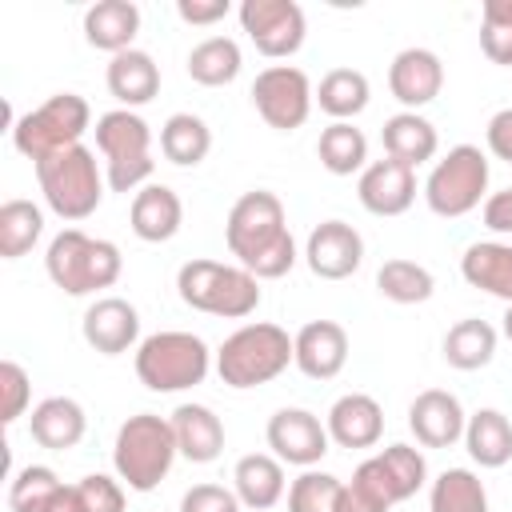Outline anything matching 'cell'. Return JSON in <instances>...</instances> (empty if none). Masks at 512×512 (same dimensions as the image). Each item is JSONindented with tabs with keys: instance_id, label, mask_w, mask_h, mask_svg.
Segmentation results:
<instances>
[{
	"instance_id": "cell-48",
	"label": "cell",
	"mask_w": 512,
	"mask_h": 512,
	"mask_svg": "<svg viewBox=\"0 0 512 512\" xmlns=\"http://www.w3.org/2000/svg\"><path fill=\"white\" fill-rule=\"evenodd\" d=\"M336 512H384V508H376L356 484H344V488H340V504H336Z\"/></svg>"
},
{
	"instance_id": "cell-5",
	"label": "cell",
	"mask_w": 512,
	"mask_h": 512,
	"mask_svg": "<svg viewBox=\"0 0 512 512\" xmlns=\"http://www.w3.org/2000/svg\"><path fill=\"white\" fill-rule=\"evenodd\" d=\"M296 360L292 336L280 324H244L236 328L220 352H216V372L228 388H260L268 380H276L288 364Z\"/></svg>"
},
{
	"instance_id": "cell-19",
	"label": "cell",
	"mask_w": 512,
	"mask_h": 512,
	"mask_svg": "<svg viewBox=\"0 0 512 512\" xmlns=\"http://www.w3.org/2000/svg\"><path fill=\"white\" fill-rule=\"evenodd\" d=\"M292 348H296V360L292 364L308 380H332L348 364V332L336 320H308L292 336Z\"/></svg>"
},
{
	"instance_id": "cell-30",
	"label": "cell",
	"mask_w": 512,
	"mask_h": 512,
	"mask_svg": "<svg viewBox=\"0 0 512 512\" xmlns=\"http://www.w3.org/2000/svg\"><path fill=\"white\" fill-rule=\"evenodd\" d=\"M496 328L480 316H468V320H456L448 332H444V360L456 368V372H476L484 364H492L496 356Z\"/></svg>"
},
{
	"instance_id": "cell-36",
	"label": "cell",
	"mask_w": 512,
	"mask_h": 512,
	"mask_svg": "<svg viewBox=\"0 0 512 512\" xmlns=\"http://www.w3.org/2000/svg\"><path fill=\"white\" fill-rule=\"evenodd\" d=\"M376 288H380V296L392 300V304H424V300L436 292V280H432V272H428L424 264L396 256V260H384V264H380Z\"/></svg>"
},
{
	"instance_id": "cell-6",
	"label": "cell",
	"mask_w": 512,
	"mask_h": 512,
	"mask_svg": "<svg viewBox=\"0 0 512 512\" xmlns=\"http://www.w3.org/2000/svg\"><path fill=\"white\" fill-rule=\"evenodd\" d=\"M36 180H40L44 204L60 220H88L100 208L104 184H108V176H100V168H96V152L84 148V144L40 160L36 164Z\"/></svg>"
},
{
	"instance_id": "cell-46",
	"label": "cell",
	"mask_w": 512,
	"mask_h": 512,
	"mask_svg": "<svg viewBox=\"0 0 512 512\" xmlns=\"http://www.w3.org/2000/svg\"><path fill=\"white\" fill-rule=\"evenodd\" d=\"M228 0H176V16L184 24H216L228 16Z\"/></svg>"
},
{
	"instance_id": "cell-49",
	"label": "cell",
	"mask_w": 512,
	"mask_h": 512,
	"mask_svg": "<svg viewBox=\"0 0 512 512\" xmlns=\"http://www.w3.org/2000/svg\"><path fill=\"white\" fill-rule=\"evenodd\" d=\"M44 512H84V500H80V488L76 484H60L56 496L48 500Z\"/></svg>"
},
{
	"instance_id": "cell-33",
	"label": "cell",
	"mask_w": 512,
	"mask_h": 512,
	"mask_svg": "<svg viewBox=\"0 0 512 512\" xmlns=\"http://www.w3.org/2000/svg\"><path fill=\"white\" fill-rule=\"evenodd\" d=\"M368 76L360 68H332L320 76V88H316V104L320 112H328L332 120H352L368 108Z\"/></svg>"
},
{
	"instance_id": "cell-16",
	"label": "cell",
	"mask_w": 512,
	"mask_h": 512,
	"mask_svg": "<svg viewBox=\"0 0 512 512\" xmlns=\"http://www.w3.org/2000/svg\"><path fill=\"white\" fill-rule=\"evenodd\" d=\"M80 332H84L92 352L120 356L140 340V312L124 296H100L96 304H88V312L80 320Z\"/></svg>"
},
{
	"instance_id": "cell-8",
	"label": "cell",
	"mask_w": 512,
	"mask_h": 512,
	"mask_svg": "<svg viewBox=\"0 0 512 512\" xmlns=\"http://www.w3.org/2000/svg\"><path fill=\"white\" fill-rule=\"evenodd\" d=\"M88 124H92L88 100L76 96V92H56L40 108H32L20 120H12V144L32 164H40V160H48L56 152L76 148L80 136L88 132Z\"/></svg>"
},
{
	"instance_id": "cell-24",
	"label": "cell",
	"mask_w": 512,
	"mask_h": 512,
	"mask_svg": "<svg viewBox=\"0 0 512 512\" xmlns=\"http://www.w3.org/2000/svg\"><path fill=\"white\" fill-rule=\"evenodd\" d=\"M140 32V8L132 0H96L84 12V40L100 52H128Z\"/></svg>"
},
{
	"instance_id": "cell-43",
	"label": "cell",
	"mask_w": 512,
	"mask_h": 512,
	"mask_svg": "<svg viewBox=\"0 0 512 512\" xmlns=\"http://www.w3.org/2000/svg\"><path fill=\"white\" fill-rule=\"evenodd\" d=\"M180 512H240V496L220 484H192L180 496Z\"/></svg>"
},
{
	"instance_id": "cell-1",
	"label": "cell",
	"mask_w": 512,
	"mask_h": 512,
	"mask_svg": "<svg viewBox=\"0 0 512 512\" xmlns=\"http://www.w3.org/2000/svg\"><path fill=\"white\" fill-rule=\"evenodd\" d=\"M224 240L236 264L248 268L256 280H280L296 264V240L288 232L284 204L276 192L264 188L244 192L228 212Z\"/></svg>"
},
{
	"instance_id": "cell-45",
	"label": "cell",
	"mask_w": 512,
	"mask_h": 512,
	"mask_svg": "<svg viewBox=\"0 0 512 512\" xmlns=\"http://www.w3.org/2000/svg\"><path fill=\"white\" fill-rule=\"evenodd\" d=\"M484 140H488V152H492L496 160H508V164H512V108H500V112L488 120Z\"/></svg>"
},
{
	"instance_id": "cell-42",
	"label": "cell",
	"mask_w": 512,
	"mask_h": 512,
	"mask_svg": "<svg viewBox=\"0 0 512 512\" xmlns=\"http://www.w3.org/2000/svg\"><path fill=\"white\" fill-rule=\"evenodd\" d=\"M80 500H84V512H124L128 500H124V484L104 476V472H92L84 476L80 484Z\"/></svg>"
},
{
	"instance_id": "cell-17",
	"label": "cell",
	"mask_w": 512,
	"mask_h": 512,
	"mask_svg": "<svg viewBox=\"0 0 512 512\" xmlns=\"http://www.w3.org/2000/svg\"><path fill=\"white\" fill-rule=\"evenodd\" d=\"M464 408L452 392L444 388H424L412 404H408V428L416 436V444L424 448H452L456 440H464Z\"/></svg>"
},
{
	"instance_id": "cell-22",
	"label": "cell",
	"mask_w": 512,
	"mask_h": 512,
	"mask_svg": "<svg viewBox=\"0 0 512 512\" xmlns=\"http://www.w3.org/2000/svg\"><path fill=\"white\" fill-rule=\"evenodd\" d=\"M84 428H88V416L84 408L72 400V396H48L32 408L28 416V432L40 448L48 452H68L84 440Z\"/></svg>"
},
{
	"instance_id": "cell-28",
	"label": "cell",
	"mask_w": 512,
	"mask_h": 512,
	"mask_svg": "<svg viewBox=\"0 0 512 512\" xmlns=\"http://www.w3.org/2000/svg\"><path fill=\"white\" fill-rule=\"evenodd\" d=\"M380 140H384V156L388 160H400L408 168L428 164L436 156V148H440L436 128L420 112H396V116H388L384 128H380Z\"/></svg>"
},
{
	"instance_id": "cell-50",
	"label": "cell",
	"mask_w": 512,
	"mask_h": 512,
	"mask_svg": "<svg viewBox=\"0 0 512 512\" xmlns=\"http://www.w3.org/2000/svg\"><path fill=\"white\" fill-rule=\"evenodd\" d=\"M480 24H512V0H484Z\"/></svg>"
},
{
	"instance_id": "cell-21",
	"label": "cell",
	"mask_w": 512,
	"mask_h": 512,
	"mask_svg": "<svg viewBox=\"0 0 512 512\" xmlns=\"http://www.w3.org/2000/svg\"><path fill=\"white\" fill-rule=\"evenodd\" d=\"M128 224L132 232L144 240V244H164L180 232L184 224V204L180 196L168 188V184H144L136 196H132V212H128Z\"/></svg>"
},
{
	"instance_id": "cell-15",
	"label": "cell",
	"mask_w": 512,
	"mask_h": 512,
	"mask_svg": "<svg viewBox=\"0 0 512 512\" xmlns=\"http://www.w3.org/2000/svg\"><path fill=\"white\" fill-rule=\"evenodd\" d=\"M388 88L404 104V112H416L432 104L444 88V64L432 48H404L388 64Z\"/></svg>"
},
{
	"instance_id": "cell-3",
	"label": "cell",
	"mask_w": 512,
	"mask_h": 512,
	"mask_svg": "<svg viewBox=\"0 0 512 512\" xmlns=\"http://www.w3.org/2000/svg\"><path fill=\"white\" fill-rule=\"evenodd\" d=\"M48 280L68 296H88L100 288H112L124 272V256L112 240H96L80 228H64L52 236L44 256Z\"/></svg>"
},
{
	"instance_id": "cell-35",
	"label": "cell",
	"mask_w": 512,
	"mask_h": 512,
	"mask_svg": "<svg viewBox=\"0 0 512 512\" xmlns=\"http://www.w3.org/2000/svg\"><path fill=\"white\" fill-rule=\"evenodd\" d=\"M428 512H488L484 480L472 468H444L432 480Z\"/></svg>"
},
{
	"instance_id": "cell-10",
	"label": "cell",
	"mask_w": 512,
	"mask_h": 512,
	"mask_svg": "<svg viewBox=\"0 0 512 512\" xmlns=\"http://www.w3.org/2000/svg\"><path fill=\"white\" fill-rule=\"evenodd\" d=\"M488 192V156L476 144H456L448 148L444 160L432 164L428 180H424V200L436 216H468L472 208H480Z\"/></svg>"
},
{
	"instance_id": "cell-23",
	"label": "cell",
	"mask_w": 512,
	"mask_h": 512,
	"mask_svg": "<svg viewBox=\"0 0 512 512\" xmlns=\"http://www.w3.org/2000/svg\"><path fill=\"white\" fill-rule=\"evenodd\" d=\"M172 432H176V448L184 460L192 464H212L224 452V424L208 404H180L172 416Z\"/></svg>"
},
{
	"instance_id": "cell-39",
	"label": "cell",
	"mask_w": 512,
	"mask_h": 512,
	"mask_svg": "<svg viewBox=\"0 0 512 512\" xmlns=\"http://www.w3.org/2000/svg\"><path fill=\"white\" fill-rule=\"evenodd\" d=\"M60 480L48 464H28L8 480V508L12 512H44L48 500L56 496Z\"/></svg>"
},
{
	"instance_id": "cell-18",
	"label": "cell",
	"mask_w": 512,
	"mask_h": 512,
	"mask_svg": "<svg viewBox=\"0 0 512 512\" xmlns=\"http://www.w3.org/2000/svg\"><path fill=\"white\" fill-rule=\"evenodd\" d=\"M356 196H360V204L372 216H400L416 200V168H408L400 160H388V156L384 160H372L360 172Z\"/></svg>"
},
{
	"instance_id": "cell-31",
	"label": "cell",
	"mask_w": 512,
	"mask_h": 512,
	"mask_svg": "<svg viewBox=\"0 0 512 512\" xmlns=\"http://www.w3.org/2000/svg\"><path fill=\"white\" fill-rule=\"evenodd\" d=\"M160 152H164V160L176 164V168H196V164L212 152V132H208V124H204L200 116L176 112V116H168L164 128H160Z\"/></svg>"
},
{
	"instance_id": "cell-44",
	"label": "cell",
	"mask_w": 512,
	"mask_h": 512,
	"mask_svg": "<svg viewBox=\"0 0 512 512\" xmlns=\"http://www.w3.org/2000/svg\"><path fill=\"white\" fill-rule=\"evenodd\" d=\"M480 48L492 64L512 68V24H480Z\"/></svg>"
},
{
	"instance_id": "cell-40",
	"label": "cell",
	"mask_w": 512,
	"mask_h": 512,
	"mask_svg": "<svg viewBox=\"0 0 512 512\" xmlns=\"http://www.w3.org/2000/svg\"><path fill=\"white\" fill-rule=\"evenodd\" d=\"M340 488H344V480L308 468V472H300V476L292 480V488H288V512H336Z\"/></svg>"
},
{
	"instance_id": "cell-14",
	"label": "cell",
	"mask_w": 512,
	"mask_h": 512,
	"mask_svg": "<svg viewBox=\"0 0 512 512\" xmlns=\"http://www.w3.org/2000/svg\"><path fill=\"white\" fill-rule=\"evenodd\" d=\"M304 260H308L312 276H320V280H348L364 264V240L352 224L324 220L312 228V236L304 244Z\"/></svg>"
},
{
	"instance_id": "cell-47",
	"label": "cell",
	"mask_w": 512,
	"mask_h": 512,
	"mask_svg": "<svg viewBox=\"0 0 512 512\" xmlns=\"http://www.w3.org/2000/svg\"><path fill=\"white\" fill-rule=\"evenodd\" d=\"M480 216H484V228H492V232H512V188H500V192L484 196Z\"/></svg>"
},
{
	"instance_id": "cell-12",
	"label": "cell",
	"mask_w": 512,
	"mask_h": 512,
	"mask_svg": "<svg viewBox=\"0 0 512 512\" xmlns=\"http://www.w3.org/2000/svg\"><path fill=\"white\" fill-rule=\"evenodd\" d=\"M240 28L248 32V40L256 44L260 56L284 60V56L300 52L308 20H304V8L296 0H244L240 4Z\"/></svg>"
},
{
	"instance_id": "cell-38",
	"label": "cell",
	"mask_w": 512,
	"mask_h": 512,
	"mask_svg": "<svg viewBox=\"0 0 512 512\" xmlns=\"http://www.w3.org/2000/svg\"><path fill=\"white\" fill-rule=\"evenodd\" d=\"M376 460H380V468H384L396 500L416 496L424 488V480H428V464H424L420 448H412V444H388L384 452H376Z\"/></svg>"
},
{
	"instance_id": "cell-27",
	"label": "cell",
	"mask_w": 512,
	"mask_h": 512,
	"mask_svg": "<svg viewBox=\"0 0 512 512\" xmlns=\"http://www.w3.org/2000/svg\"><path fill=\"white\" fill-rule=\"evenodd\" d=\"M104 80H108V92L124 108H140V104L156 100V92H160V64L148 52L128 48V52H120V56L108 60Z\"/></svg>"
},
{
	"instance_id": "cell-29",
	"label": "cell",
	"mask_w": 512,
	"mask_h": 512,
	"mask_svg": "<svg viewBox=\"0 0 512 512\" xmlns=\"http://www.w3.org/2000/svg\"><path fill=\"white\" fill-rule=\"evenodd\" d=\"M464 448L480 468H504L512 460V420L500 408H480L464 424Z\"/></svg>"
},
{
	"instance_id": "cell-32",
	"label": "cell",
	"mask_w": 512,
	"mask_h": 512,
	"mask_svg": "<svg viewBox=\"0 0 512 512\" xmlns=\"http://www.w3.org/2000/svg\"><path fill=\"white\" fill-rule=\"evenodd\" d=\"M240 44L232 36H208L188 52V76L204 88H224L240 76Z\"/></svg>"
},
{
	"instance_id": "cell-25",
	"label": "cell",
	"mask_w": 512,
	"mask_h": 512,
	"mask_svg": "<svg viewBox=\"0 0 512 512\" xmlns=\"http://www.w3.org/2000/svg\"><path fill=\"white\" fill-rule=\"evenodd\" d=\"M232 492L240 496L244 508L268 512L272 504L284 500V464L268 452H248L232 468Z\"/></svg>"
},
{
	"instance_id": "cell-2",
	"label": "cell",
	"mask_w": 512,
	"mask_h": 512,
	"mask_svg": "<svg viewBox=\"0 0 512 512\" xmlns=\"http://www.w3.org/2000/svg\"><path fill=\"white\" fill-rule=\"evenodd\" d=\"M180 456L176 448V432L172 420L156 416V412H136L120 424L116 444H112V464L120 484H128L132 492H152L160 488V480L172 472V460Z\"/></svg>"
},
{
	"instance_id": "cell-7",
	"label": "cell",
	"mask_w": 512,
	"mask_h": 512,
	"mask_svg": "<svg viewBox=\"0 0 512 512\" xmlns=\"http://www.w3.org/2000/svg\"><path fill=\"white\" fill-rule=\"evenodd\" d=\"M212 352L192 332H152L136 344V376L148 392H184L204 384Z\"/></svg>"
},
{
	"instance_id": "cell-41",
	"label": "cell",
	"mask_w": 512,
	"mask_h": 512,
	"mask_svg": "<svg viewBox=\"0 0 512 512\" xmlns=\"http://www.w3.org/2000/svg\"><path fill=\"white\" fill-rule=\"evenodd\" d=\"M32 404V380L28 372L16 364V360H4L0 364V420L4 424H16Z\"/></svg>"
},
{
	"instance_id": "cell-11",
	"label": "cell",
	"mask_w": 512,
	"mask_h": 512,
	"mask_svg": "<svg viewBox=\"0 0 512 512\" xmlns=\"http://www.w3.org/2000/svg\"><path fill=\"white\" fill-rule=\"evenodd\" d=\"M312 100H316V92L296 64H268L252 80V104H256L260 120L276 132H296L308 120Z\"/></svg>"
},
{
	"instance_id": "cell-4",
	"label": "cell",
	"mask_w": 512,
	"mask_h": 512,
	"mask_svg": "<svg viewBox=\"0 0 512 512\" xmlns=\"http://www.w3.org/2000/svg\"><path fill=\"white\" fill-rule=\"evenodd\" d=\"M176 292L188 308L224 316V320H244L260 304V280L240 268V264H220V260H188L176 272Z\"/></svg>"
},
{
	"instance_id": "cell-9",
	"label": "cell",
	"mask_w": 512,
	"mask_h": 512,
	"mask_svg": "<svg viewBox=\"0 0 512 512\" xmlns=\"http://www.w3.org/2000/svg\"><path fill=\"white\" fill-rule=\"evenodd\" d=\"M96 148L104 152L108 164V188L112 192H136L156 160H152V128L144 124V116H136L132 108H112L96 120Z\"/></svg>"
},
{
	"instance_id": "cell-13",
	"label": "cell",
	"mask_w": 512,
	"mask_h": 512,
	"mask_svg": "<svg viewBox=\"0 0 512 512\" xmlns=\"http://www.w3.org/2000/svg\"><path fill=\"white\" fill-rule=\"evenodd\" d=\"M268 448L280 464H296V468H312L328 456V424H320V416H312L308 408H280L268 420Z\"/></svg>"
},
{
	"instance_id": "cell-26",
	"label": "cell",
	"mask_w": 512,
	"mask_h": 512,
	"mask_svg": "<svg viewBox=\"0 0 512 512\" xmlns=\"http://www.w3.org/2000/svg\"><path fill=\"white\" fill-rule=\"evenodd\" d=\"M460 276L472 288L512 304V244H500V240L468 244L460 256Z\"/></svg>"
},
{
	"instance_id": "cell-34",
	"label": "cell",
	"mask_w": 512,
	"mask_h": 512,
	"mask_svg": "<svg viewBox=\"0 0 512 512\" xmlns=\"http://www.w3.org/2000/svg\"><path fill=\"white\" fill-rule=\"evenodd\" d=\"M316 156L332 176H352L368 160V140L352 120H332L316 140Z\"/></svg>"
},
{
	"instance_id": "cell-37",
	"label": "cell",
	"mask_w": 512,
	"mask_h": 512,
	"mask_svg": "<svg viewBox=\"0 0 512 512\" xmlns=\"http://www.w3.org/2000/svg\"><path fill=\"white\" fill-rule=\"evenodd\" d=\"M44 232V212L32 200H4L0 204V256L20 260Z\"/></svg>"
},
{
	"instance_id": "cell-51",
	"label": "cell",
	"mask_w": 512,
	"mask_h": 512,
	"mask_svg": "<svg viewBox=\"0 0 512 512\" xmlns=\"http://www.w3.org/2000/svg\"><path fill=\"white\" fill-rule=\"evenodd\" d=\"M504 336H508V340H512V304H508V308H504Z\"/></svg>"
},
{
	"instance_id": "cell-20",
	"label": "cell",
	"mask_w": 512,
	"mask_h": 512,
	"mask_svg": "<svg viewBox=\"0 0 512 512\" xmlns=\"http://www.w3.org/2000/svg\"><path fill=\"white\" fill-rule=\"evenodd\" d=\"M328 436L340 448H372L384 436V408L368 392H344L328 408Z\"/></svg>"
}]
</instances>
